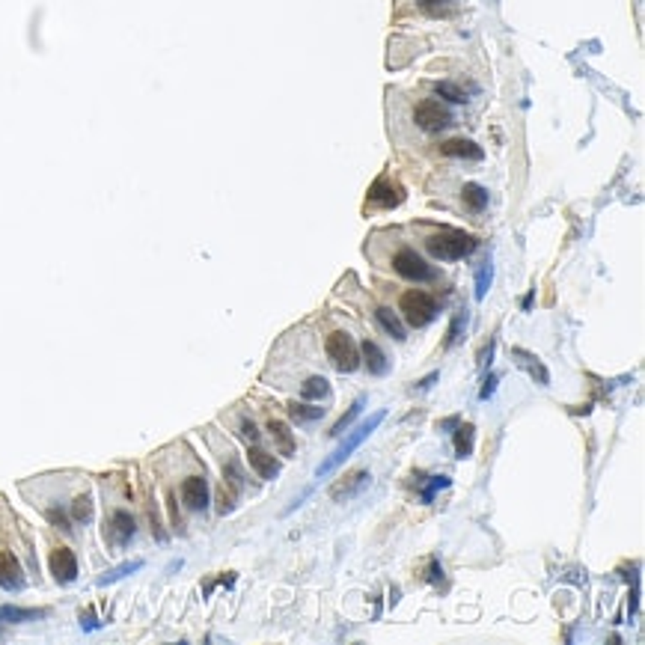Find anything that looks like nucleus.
Listing matches in <instances>:
<instances>
[{
	"label": "nucleus",
	"mask_w": 645,
	"mask_h": 645,
	"mask_svg": "<svg viewBox=\"0 0 645 645\" xmlns=\"http://www.w3.org/2000/svg\"><path fill=\"white\" fill-rule=\"evenodd\" d=\"M375 318H378V325L387 330V333L392 336V339H405V325L399 321V316L392 309H387V307H381L378 312H375Z\"/></svg>",
	"instance_id": "nucleus-19"
},
{
	"label": "nucleus",
	"mask_w": 645,
	"mask_h": 645,
	"mask_svg": "<svg viewBox=\"0 0 645 645\" xmlns=\"http://www.w3.org/2000/svg\"><path fill=\"white\" fill-rule=\"evenodd\" d=\"M182 503L191 508V512H202L209 506V482L202 476H187L182 482Z\"/></svg>",
	"instance_id": "nucleus-8"
},
{
	"label": "nucleus",
	"mask_w": 645,
	"mask_h": 645,
	"mask_svg": "<svg viewBox=\"0 0 645 645\" xmlns=\"http://www.w3.org/2000/svg\"><path fill=\"white\" fill-rule=\"evenodd\" d=\"M325 414V408H309V405H289V417L294 419V423H316V419Z\"/></svg>",
	"instance_id": "nucleus-24"
},
{
	"label": "nucleus",
	"mask_w": 645,
	"mask_h": 645,
	"mask_svg": "<svg viewBox=\"0 0 645 645\" xmlns=\"http://www.w3.org/2000/svg\"><path fill=\"white\" fill-rule=\"evenodd\" d=\"M441 155L446 158H464V161H482L485 158V152H482V146H476L473 140H446L443 146H441Z\"/></svg>",
	"instance_id": "nucleus-14"
},
{
	"label": "nucleus",
	"mask_w": 645,
	"mask_h": 645,
	"mask_svg": "<svg viewBox=\"0 0 645 645\" xmlns=\"http://www.w3.org/2000/svg\"><path fill=\"white\" fill-rule=\"evenodd\" d=\"M384 417H387V414H384V410H378V414H372L369 419H366V423H360V425H357L354 432L348 434L342 443H339V449H336L333 455H327V458L318 464L316 476H318V479H325V476H330V473H333V470L339 467V464H345V458H351V452H354V449H360L366 437H369V434L375 432V428H378V425L384 423Z\"/></svg>",
	"instance_id": "nucleus-1"
},
{
	"label": "nucleus",
	"mask_w": 645,
	"mask_h": 645,
	"mask_svg": "<svg viewBox=\"0 0 645 645\" xmlns=\"http://www.w3.org/2000/svg\"><path fill=\"white\" fill-rule=\"evenodd\" d=\"M425 247L434 259L455 262V259H464L476 250V238L461 232V229H443V232H434V235L425 241Z\"/></svg>",
	"instance_id": "nucleus-2"
},
{
	"label": "nucleus",
	"mask_w": 645,
	"mask_h": 645,
	"mask_svg": "<svg viewBox=\"0 0 645 645\" xmlns=\"http://www.w3.org/2000/svg\"><path fill=\"white\" fill-rule=\"evenodd\" d=\"M446 485H449V479H446V476H434V479H432V485H428V488L423 491V500H425V503H432L437 491L446 488Z\"/></svg>",
	"instance_id": "nucleus-29"
},
{
	"label": "nucleus",
	"mask_w": 645,
	"mask_h": 645,
	"mask_svg": "<svg viewBox=\"0 0 645 645\" xmlns=\"http://www.w3.org/2000/svg\"><path fill=\"white\" fill-rule=\"evenodd\" d=\"M363 408H366V401H363V399H357L354 405L348 408V414H345V417H339V423H336L333 428H330V437H342V434H345V428H351L354 419L363 414Z\"/></svg>",
	"instance_id": "nucleus-22"
},
{
	"label": "nucleus",
	"mask_w": 645,
	"mask_h": 645,
	"mask_svg": "<svg viewBox=\"0 0 645 645\" xmlns=\"http://www.w3.org/2000/svg\"><path fill=\"white\" fill-rule=\"evenodd\" d=\"M461 200H464V205H467L470 211H482L488 205V191L482 185H464Z\"/></svg>",
	"instance_id": "nucleus-20"
},
{
	"label": "nucleus",
	"mask_w": 645,
	"mask_h": 645,
	"mask_svg": "<svg viewBox=\"0 0 645 645\" xmlns=\"http://www.w3.org/2000/svg\"><path fill=\"white\" fill-rule=\"evenodd\" d=\"M0 589H6V592H18V589H24L21 562H18L9 550L0 553Z\"/></svg>",
	"instance_id": "nucleus-10"
},
{
	"label": "nucleus",
	"mask_w": 645,
	"mask_h": 645,
	"mask_svg": "<svg viewBox=\"0 0 645 645\" xmlns=\"http://www.w3.org/2000/svg\"><path fill=\"white\" fill-rule=\"evenodd\" d=\"M48 565H51V574L57 583H71V580L78 577V559H75V553H71L69 548H57V550H51V559H48Z\"/></svg>",
	"instance_id": "nucleus-7"
},
{
	"label": "nucleus",
	"mask_w": 645,
	"mask_h": 645,
	"mask_svg": "<svg viewBox=\"0 0 645 645\" xmlns=\"http://www.w3.org/2000/svg\"><path fill=\"white\" fill-rule=\"evenodd\" d=\"M241 437H244V441H250V443H253V441H259V432H256V425H253V423H241Z\"/></svg>",
	"instance_id": "nucleus-31"
},
{
	"label": "nucleus",
	"mask_w": 645,
	"mask_h": 645,
	"mask_svg": "<svg viewBox=\"0 0 645 645\" xmlns=\"http://www.w3.org/2000/svg\"><path fill=\"white\" fill-rule=\"evenodd\" d=\"M330 392V384L321 378V375H312V378H307L301 384V396L303 399H309V401H316V399H325Z\"/></svg>",
	"instance_id": "nucleus-21"
},
{
	"label": "nucleus",
	"mask_w": 645,
	"mask_h": 645,
	"mask_svg": "<svg viewBox=\"0 0 645 645\" xmlns=\"http://www.w3.org/2000/svg\"><path fill=\"white\" fill-rule=\"evenodd\" d=\"M494 384H497V378H494V375H491V378L485 381V387H482V392H479V399H488L491 392H494Z\"/></svg>",
	"instance_id": "nucleus-32"
},
{
	"label": "nucleus",
	"mask_w": 645,
	"mask_h": 645,
	"mask_svg": "<svg viewBox=\"0 0 645 645\" xmlns=\"http://www.w3.org/2000/svg\"><path fill=\"white\" fill-rule=\"evenodd\" d=\"M369 473L366 470H354V473H348V476H342V482H336L333 488H330V500H336V503H345V500H351L354 494H360V491L369 485Z\"/></svg>",
	"instance_id": "nucleus-9"
},
{
	"label": "nucleus",
	"mask_w": 645,
	"mask_h": 645,
	"mask_svg": "<svg viewBox=\"0 0 645 645\" xmlns=\"http://www.w3.org/2000/svg\"><path fill=\"white\" fill-rule=\"evenodd\" d=\"M325 351H327L330 363H333L339 372L351 375V372L360 369V348H357V345H354V339L348 336V333H342V330H336V333H330V336H327Z\"/></svg>",
	"instance_id": "nucleus-3"
},
{
	"label": "nucleus",
	"mask_w": 645,
	"mask_h": 645,
	"mask_svg": "<svg viewBox=\"0 0 645 645\" xmlns=\"http://www.w3.org/2000/svg\"><path fill=\"white\" fill-rule=\"evenodd\" d=\"M488 285H491V265L485 262V268L476 274V298L482 301L485 298V292H488Z\"/></svg>",
	"instance_id": "nucleus-28"
},
{
	"label": "nucleus",
	"mask_w": 645,
	"mask_h": 645,
	"mask_svg": "<svg viewBox=\"0 0 645 645\" xmlns=\"http://www.w3.org/2000/svg\"><path fill=\"white\" fill-rule=\"evenodd\" d=\"M434 381H437V372H432L428 378L419 381V384H417V390H423V392H425V390H432V384H434Z\"/></svg>",
	"instance_id": "nucleus-33"
},
{
	"label": "nucleus",
	"mask_w": 645,
	"mask_h": 645,
	"mask_svg": "<svg viewBox=\"0 0 645 645\" xmlns=\"http://www.w3.org/2000/svg\"><path fill=\"white\" fill-rule=\"evenodd\" d=\"M268 432H271L280 455H292L294 452V434L289 432V425H285V423H280V419H271V423H268Z\"/></svg>",
	"instance_id": "nucleus-16"
},
{
	"label": "nucleus",
	"mask_w": 645,
	"mask_h": 645,
	"mask_svg": "<svg viewBox=\"0 0 645 645\" xmlns=\"http://www.w3.org/2000/svg\"><path fill=\"white\" fill-rule=\"evenodd\" d=\"M140 568H143V562H125V565L107 571L104 577H98V586H110V583H116V580L128 577V574H134V571H140Z\"/></svg>",
	"instance_id": "nucleus-25"
},
{
	"label": "nucleus",
	"mask_w": 645,
	"mask_h": 645,
	"mask_svg": "<svg viewBox=\"0 0 645 645\" xmlns=\"http://www.w3.org/2000/svg\"><path fill=\"white\" fill-rule=\"evenodd\" d=\"M437 95L446 98V102H455V104H461V102H467V95H464V89L461 86H455L449 84V80H443V84H437Z\"/></svg>",
	"instance_id": "nucleus-26"
},
{
	"label": "nucleus",
	"mask_w": 645,
	"mask_h": 645,
	"mask_svg": "<svg viewBox=\"0 0 645 645\" xmlns=\"http://www.w3.org/2000/svg\"><path fill=\"white\" fill-rule=\"evenodd\" d=\"M405 200V191L399 185H392L390 178H378L372 187H369V202L378 205V209H392Z\"/></svg>",
	"instance_id": "nucleus-12"
},
{
	"label": "nucleus",
	"mask_w": 645,
	"mask_h": 645,
	"mask_svg": "<svg viewBox=\"0 0 645 645\" xmlns=\"http://www.w3.org/2000/svg\"><path fill=\"white\" fill-rule=\"evenodd\" d=\"M48 610H24V607H0V622H12V624H21V622H36V619H45Z\"/></svg>",
	"instance_id": "nucleus-17"
},
{
	"label": "nucleus",
	"mask_w": 645,
	"mask_h": 645,
	"mask_svg": "<svg viewBox=\"0 0 645 645\" xmlns=\"http://www.w3.org/2000/svg\"><path fill=\"white\" fill-rule=\"evenodd\" d=\"M473 437H476V428H473L470 423H464V425H458L455 428V455L458 458H470L473 455Z\"/></svg>",
	"instance_id": "nucleus-18"
},
{
	"label": "nucleus",
	"mask_w": 645,
	"mask_h": 645,
	"mask_svg": "<svg viewBox=\"0 0 645 645\" xmlns=\"http://www.w3.org/2000/svg\"><path fill=\"white\" fill-rule=\"evenodd\" d=\"M449 3H455V0H417V6L423 9V12H428V15H441Z\"/></svg>",
	"instance_id": "nucleus-27"
},
{
	"label": "nucleus",
	"mask_w": 645,
	"mask_h": 645,
	"mask_svg": "<svg viewBox=\"0 0 645 645\" xmlns=\"http://www.w3.org/2000/svg\"><path fill=\"white\" fill-rule=\"evenodd\" d=\"M401 316H405V321L410 327H425L428 321H434L437 316V303L434 298L428 292H419V289H410L401 294Z\"/></svg>",
	"instance_id": "nucleus-4"
},
{
	"label": "nucleus",
	"mask_w": 645,
	"mask_h": 645,
	"mask_svg": "<svg viewBox=\"0 0 645 645\" xmlns=\"http://www.w3.org/2000/svg\"><path fill=\"white\" fill-rule=\"evenodd\" d=\"M134 532H137V524H134V517L128 512H113L110 517V526H107V539H110V544H116V548H125L131 539H134Z\"/></svg>",
	"instance_id": "nucleus-11"
},
{
	"label": "nucleus",
	"mask_w": 645,
	"mask_h": 645,
	"mask_svg": "<svg viewBox=\"0 0 645 645\" xmlns=\"http://www.w3.org/2000/svg\"><path fill=\"white\" fill-rule=\"evenodd\" d=\"M247 458H250V467L259 473V479L271 482V479L280 476V464H277V458H274L271 452H265V449H259V446H253Z\"/></svg>",
	"instance_id": "nucleus-13"
},
{
	"label": "nucleus",
	"mask_w": 645,
	"mask_h": 645,
	"mask_svg": "<svg viewBox=\"0 0 645 645\" xmlns=\"http://www.w3.org/2000/svg\"><path fill=\"white\" fill-rule=\"evenodd\" d=\"M71 517H75L78 524H89V521H93V497L80 494L75 503H71Z\"/></svg>",
	"instance_id": "nucleus-23"
},
{
	"label": "nucleus",
	"mask_w": 645,
	"mask_h": 645,
	"mask_svg": "<svg viewBox=\"0 0 645 645\" xmlns=\"http://www.w3.org/2000/svg\"><path fill=\"white\" fill-rule=\"evenodd\" d=\"M360 354H363V360H366V366H369V372L372 375H387L390 372V363H387V357H384V351L375 342H369L366 339L363 342V348H360Z\"/></svg>",
	"instance_id": "nucleus-15"
},
{
	"label": "nucleus",
	"mask_w": 645,
	"mask_h": 645,
	"mask_svg": "<svg viewBox=\"0 0 645 645\" xmlns=\"http://www.w3.org/2000/svg\"><path fill=\"white\" fill-rule=\"evenodd\" d=\"M464 321H467V318H464L461 312H458V316H455V321H452V327H449V345L458 342V333H461V325H464Z\"/></svg>",
	"instance_id": "nucleus-30"
},
{
	"label": "nucleus",
	"mask_w": 645,
	"mask_h": 645,
	"mask_svg": "<svg viewBox=\"0 0 645 645\" xmlns=\"http://www.w3.org/2000/svg\"><path fill=\"white\" fill-rule=\"evenodd\" d=\"M392 271L405 280H432V268L425 265V259L417 250H399L392 256Z\"/></svg>",
	"instance_id": "nucleus-6"
},
{
	"label": "nucleus",
	"mask_w": 645,
	"mask_h": 645,
	"mask_svg": "<svg viewBox=\"0 0 645 645\" xmlns=\"http://www.w3.org/2000/svg\"><path fill=\"white\" fill-rule=\"evenodd\" d=\"M414 119H417V125H419L423 131H441V128H446V125L452 122V113L446 110L441 102H434V98H425V102L417 104Z\"/></svg>",
	"instance_id": "nucleus-5"
}]
</instances>
